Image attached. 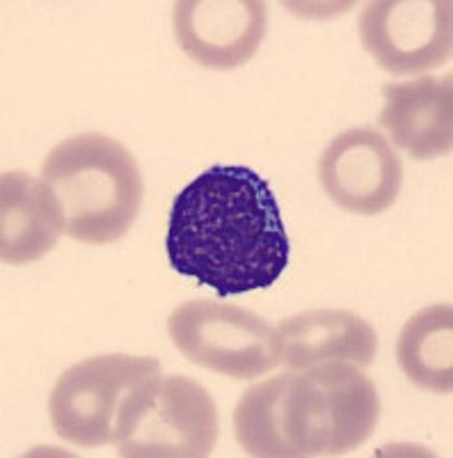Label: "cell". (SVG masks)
I'll list each match as a JSON object with an SVG mask.
<instances>
[{"mask_svg":"<svg viewBox=\"0 0 453 458\" xmlns=\"http://www.w3.org/2000/svg\"><path fill=\"white\" fill-rule=\"evenodd\" d=\"M165 248L174 271L220 298L268 289L291 255L271 183L245 165H214L183 188L170 211Z\"/></svg>","mask_w":453,"mask_h":458,"instance_id":"1","label":"cell"},{"mask_svg":"<svg viewBox=\"0 0 453 458\" xmlns=\"http://www.w3.org/2000/svg\"><path fill=\"white\" fill-rule=\"evenodd\" d=\"M381 417L373 383L353 362L330 360L261 380L234 411V436L259 458L344 456L365 445Z\"/></svg>","mask_w":453,"mask_h":458,"instance_id":"2","label":"cell"},{"mask_svg":"<svg viewBox=\"0 0 453 458\" xmlns=\"http://www.w3.org/2000/svg\"><path fill=\"white\" fill-rule=\"evenodd\" d=\"M42 182L63 234L88 245L120 241L136 223L145 193L133 154L104 133H83L53 147Z\"/></svg>","mask_w":453,"mask_h":458,"instance_id":"3","label":"cell"},{"mask_svg":"<svg viewBox=\"0 0 453 458\" xmlns=\"http://www.w3.org/2000/svg\"><path fill=\"white\" fill-rule=\"evenodd\" d=\"M156 376L161 362L147 355L108 353L76 362L48 396L53 428L76 447L117 445L129 401Z\"/></svg>","mask_w":453,"mask_h":458,"instance_id":"4","label":"cell"},{"mask_svg":"<svg viewBox=\"0 0 453 458\" xmlns=\"http://www.w3.org/2000/svg\"><path fill=\"white\" fill-rule=\"evenodd\" d=\"M214 396L188 376H156L129 401L117 437L124 458H202L218 443Z\"/></svg>","mask_w":453,"mask_h":458,"instance_id":"5","label":"cell"},{"mask_svg":"<svg viewBox=\"0 0 453 458\" xmlns=\"http://www.w3.org/2000/svg\"><path fill=\"white\" fill-rule=\"evenodd\" d=\"M167 333L190 362L236 380L259 378L280 365L275 326L231 302H181L167 318Z\"/></svg>","mask_w":453,"mask_h":458,"instance_id":"6","label":"cell"},{"mask_svg":"<svg viewBox=\"0 0 453 458\" xmlns=\"http://www.w3.org/2000/svg\"><path fill=\"white\" fill-rule=\"evenodd\" d=\"M449 0H373L360 14V42L385 72L415 76L438 69L453 51Z\"/></svg>","mask_w":453,"mask_h":458,"instance_id":"7","label":"cell"},{"mask_svg":"<svg viewBox=\"0 0 453 458\" xmlns=\"http://www.w3.org/2000/svg\"><path fill=\"white\" fill-rule=\"evenodd\" d=\"M318 179L337 207L357 216L382 214L401 193L403 165L391 142L371 126H353L325 147Z\"/></svg>","mask_w":453,"mask_h":458,"instance_id":"8","label":"cell"},{"mask_svg":"<svg viewBox=\"0 0 453 458\" xmlns=\"http://www.w3.org/2000/svg\"><path fill=\"white\" fill-rule=\"evenodd\" d=\"M266 16L261 0H181L174 5V37L190 60L227 72L259 51Z\"/></svg>","mask_w":453,"mask_h":458,"instance_id":"9","label":"cell"},{"mask_svg":"<svg viewBox=\"0 0 453 458\" xmlns=\"http://www.w3.org/2000/svg\"><path fill=\"white\" fill-rule=\"evenodd\" d=\"M378 124L398 149L417 161L449 157L453 147V76H422L382 88Z\"/></svg>","mask_w":453,"mask_h":458,"instance_id":"10","label":"cell"},{"mask_svg":"<svg viewBox=\"0 0 453 458\" xmlns=\"http://www.w3.org/2000/svg\"><path fill=\"white\" fill-rule=\"evenodd\" d=\"M280 362L291 371L341 360L369 367L378 353V337L369 321L350 310H307L277 326Z\"/></svg>","mask_w":453,"mask_h":458,"instance_id":"11","label":"cell"},{"mask_svg":"<svg viewBox=\"0 0 453 458\" xmlns=\"http://www.w3.org/2000/svg\"><path fill=\"white\" fill-rule=\"evenodd\" d=\"M60 220L42 179L26 172L0 177V257L5 264H30L58 245Z\"/></svg>","mask_w":453,"mask_h":458,"instance_id":"12","label":"cell"},{"mask_svg":"<svg viewBox=\"0 0 453 458\" xmlns=\"http://www.w3.org/2000/svg\"><path fill=\"white\" fill-rule=\"evenodd\" d=\"M396 360L417 387L435 394L453 390V308L440 302L419 310L403 326Z\"/></svg>","mask_w":453,"mask_h":458,"instance_id":"13","label":"cell"}]
</instances>
